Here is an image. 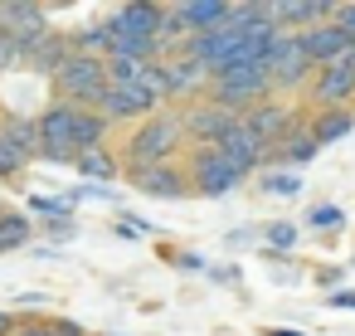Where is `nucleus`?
I'll return each mask as SVG.
<instances>
[{"instance_id":"7ed1b4c3","label":"nucleus","mask_w":355,"mask_h":336,"mask_svg":"<svg viewBox=\"0 0 355 336\" xmlns=\"http://www.w3.org/2000/svg\"><path fill=\"white\" fill-rule=\"evenodd\" d=\"M107 88V64L103 59H88V54H69L59 69H54V93L59 103L69 108H93Z\"/></svg>"},{"instance_id":"6e6552de","label":"nucleus","mask_w":355,"mask_h":336,"mask_svg":"<svg viewBox=\"0 0 355 336\" xmlns=\"http://www.w3.org/2000/svg\"><path fill=\"white\" fill-rule=\"evenodd\" d=\"M0 35H6L20 54L35 49V44L49 35V15H44V6H30V0H10V6H0Z\"/></svg>"},{"instance_id":"b1692460","label":"nucleus","mask_w":355,"mask_h":336,"mask_svg":"<svg viewBox=\"0 0 355 336\" xmlns=\"http://www.w3.org/2000/svg\"><path fill=\"white\" fill-rule=\"evenodd\" d=\"M15 336H83V326H73V321H30V326H15Z\"/></svg>"},{"instance_id":"9b49d317","label":"nucleus","mask_w":355,"mask_h":336,"mask_svg":"<svg viewBox=\"0 0 355 336\" xmlns=\"http://www.w3.org/2000/svg\"><path fill=\"white\" fill-rule=\"evenodd\" d=\"M93 112H98L107 127H117V122H146V117H151V112H161V108H156L141 88H112V83H107V88H103V98L93 103Z\"/></svg>"},{"instance_id":"393cba45","label":"nucleus","mask_w":355,"mask_h":336,"mask_svg":"<svg viewBox=\"0 0 355 336\" xmlns=\"http://www.w3.org/2000/svg\"><path fill=\"white\" fill-rule=\"evenodd\" d=\"M340 219H345L340 205H311V215H306V224H311V229H326V234H336Z\"/></svg>"},{"instance_id":"aec40b11","label":"nucleus","mask_w":355,"mask_h":336,"mask_svg":"<svg viewBox=\"0 0 355 336\" xmlns=\"http://www.w3.org/2000/svg\"><path fill=\"white\" fill-rule=\"evenodd\" d=\"M93 146H107V122L93 108H78V117H73V156L93 151Z\"/></svg>"},{"instance_id":"f257e3e1","label":"nucleus","mask_w":355,"mask_h":336,"mask_svg":"<svg viewBox=\"0 0 355 336\" xmlns=\"http://www.w3.org/2000/svg\"><path fill=\"white\" fill-rule=\"evenodd\" d=\"M180 146H185V137H180V117H175V112H151L146 122H137V127H132V137H127V146H122V156H117V161H122L127 171L171 166Z\"/></svg>"},{"instance_id":"4be33fe9","label":"nucleus","mask_w":355,"mask_h":336,"mask_svg":"<svg viewBox=\"0 0 355 336\" xmlns=\"http://www.w3.org/2000/svg\"><path fill=\"white\" fill-rule=\"evenodd\" d=\"M0 137H6L20 156H40V137H35V122H25V117H6V122H0Z\"/></svg>"},{"instance_id":"39448f33","label":"nucleus","mask_w":355,"mask_h":336,"mask_svg":"<svg viewBox=\"0 0 355 336\" xmlns=\"http://www.w3.org/2000/svg\"><path fill=\"white\" fill-rule=\"evenodd\" d=\"M263 69H268V78H272V93L277 88H287V93H302L306 83H311V64H306V54H302V44H297V35H272V44H268V54H263Z\"/></svg>"},{"instance_id":"c85d7f7f","label":"nucleus","mask_w":355,"mask_h":336,"mask_svg":"<svg viewBox=\"0 0 355 336\" xmlns=\"http://www.w3.org/2000/svg\"><path fill=\"white\" fill-rule=\"evenodd\" d=\"M268 244H272V249H292V244H297V229H292V224H272V229H268Z\"/></svg>"},{"instance_id":"dca6fc26","label":"nucleus","mask_w":355,"mask_h":336,"mask_svg":"<svg viewBox=\"0 0 355 336\" xmlns=\"http://www.w3.org/2000/svg\"><path fill=\"white\" fill-rule=\"evenodd\" d=\"M132 185L141 190V195H156V200H180V195H190V180H185V171L171 161V166H146V171H132Z\"/></svg>"},{"instance_id":"412c9836","label":"nucleus","mask_w":355,"mask_h":336,"mask_svg":"<svg viewBox=\"0 0 355 336\" xmlns=\"http://www.w3.org/2000/svg\"><path fill=\"white\" fill-rule=\"evenodd\" d=\"M73 171L88 176V180H117L122 161H117L107 146H93V151H78V156H73Z\"/></svg>"},{"instance_id":"2f4dec72","label":"nucleus","mask_w":355,"mask_h":336,"mask_svg":"<svg viewBox=\"0 0 355 336\" xmlns=\"http://www.w3.org/2000/svg\"><path fill=\"white\" fill-rule=\"evenodd\" d=\"M331 302H336V307H355V292H336Z\"/></svg>"},{"instance_id":"ddd939ff","label":"nucleus","mask_w":355,"mask_h":336,"mask_svg":"<svg viewBox=\"0 0 355 336\" xmlns=\"http://www.w3.org/2000/svg\"><path fill=\"white\" fill-rule=\"evenodd\" d=\"M239 122H243V127H248L263 146H277L292 127H302V122H297V112H292L287 103H272V98H268V103H258V108H248Z\"/></svg>"},{"instance_id":"bb28decb","label":"nucleus","mask_w":355,"mask_h":336,"mask_svg":"<svg viewBox=\"0 0 355 336\" xmlns=\"http://www.w3.org/2000/svg\"><path fill=\"white\" fill-rule=\"evenodd\" d=\"M263 190H268V195H297L302 180H297L292 171H268V176H263Z\"/></svg>"},{"instance_id":"f8f14e48","label":"nucleus","mask_w":355,"mask_h":336,"mask_svg":"<svg viewBox=\"0 0 355 336\" xmlns=\"http://www.w3.org/2000/svg\"><path fill=\"white\" fill-rule=\"evenodd\" d=\"M161 15H166V6H146V0H137V6L112 10L103 25H107V35H112V40H156Z\"/></svg>"},{"instance_id":"cd10ccee","label":"nucleus","mask_w":355,"mask_h":336,"mask_svg":"<svg viewBox=\"0 0 355 336\" xmlns=\"http://www.w3.org/2000/svg\"><path fill=\"white\" fill-rule=\"evenodd\" d=\"M331 25H336L345 40H355V0H350V6H331Z\"/></svg>"},{"instance_id":"20e7f679","label":"nucleus","mask_w":355,"mask_h":336,"mask_svg":"<svg viewBox=\"0 0 355 336\" xmlns=\"http://www.w3.org/2000/svg\"><path fill=\"white\" fill-rule=\"evenodd\" d=\"M302 93H306V103H316V112H331V108L355 103V44H350L336 64L316 69V74H311V83H306Z\"/></svg>"},{"instance_id":"4468645a","label":"nucleus","mask_w":355,"mask_h":336,"mask_svg":"<svg viewBox=\"0 0 355 336\" xmlns=\"http://www.w3.org/2000/svg\"><path fill=\"white\" fill-rule=\"evenodd\" d=\"M229 0H185V6H171V20H175V30L185 35V40H195V35H209V30H219L224 20H229Z\"/></svg>"},{"instance_id":"6ab92c4d","label":"nucleus","mask_w":355,"mask_h":336,"mask_svg":"<svg viewBox=\"0 0 355 336\" xmlns=\"http://www.w3.org/2000/svg\"><path fill=\"white\" fill-rule=\"evenodd\" d=\"M69 54H73V44H69V35H59V30H49V35H44L35 49H25V59H30L35 69H49V74H54V69H59Z\"/></svg>"},{"instance_id":"2eb2a0df","label":"nucleus","mask_w":355,"mask_h":336,"mask_svg":"<svg viewBox=\"0 0 355 336\" xmlns=\"http://www.w3.org/2000/svg\"><path fill=\"white\" fill-rule=\"evenodd\" d=\"M297 44H302V54H306V64H311V69H326V64H336V59H340L355 40H345V35L326 20V25L302 30V35H297Z\"/></svg>"},{"instance_id":"f3484780","label":"nucleus","mask_w":355,"mask_h":336,"mask_svg":"<svg viewBox=\"0 0 355 336\" xmlns=\"http://www.w3.org/2000/svg\"><path fill=\"white\" fill-rule=\"evenodd\" d=\"M306 132L316 137V146H326V142H340L345 132H355V112H350V108H331V112H316Z\"/></svg>"},{"instance_id":"5701e85b","label":"nucleus","mask_w":355,"mask_h":336,"mask_svg":"<svg viewBox=\"0 0 355 336\" xmlns=\"http://www.w3.org/2000/svg\"><path fill=\"white\" fill-rule=\"evenodd\" d=\"M30 234H35V224H30L25 215H15V210H0V253H10V249L30 244Z\"/></svg>"},{"instance_id":"c756f323","label":"nucleus","mask_w":355,"mask_h":336,"mask_svg":"<svg viewBox=\"0 0 355 336\" xmlns=\"http://www.w3.org/2000/svg\"><path fill=\"white\" fill-rule=\"evenodd\" d=\"M20 59H25V54H20V49H15V44H10L6 35H0V74H6L10 64H20Z\"/></svg>"},{"instance_id":"423d86ee","label":"nucleus","mask_w":355,"mask_h":336,"mask_svg":"<svg viewBox=\"0 0 355 336\" xmlns=\"http://www.w3.org/2000/svg\"><path fill=\"white\" fill-rule=\"evenodd\" d=\"M180 171H185L190 190H195V195H209V200H214V195L239 190V180H243V176H239V171L214 151V146H190V161H185Z\"/></svg>"},{"instance_id":"0eeeda50","label":"nucleus","mask_w":355,"mask_h":336,"mask_svg":"<svg viewBox=\"0 0 355 336\" xmlns=\"http://www.w3.org/2000/svg\"><path fill=\"white\" fill-rule=\"evenodd\" d=\"M175 117H180V137H185L190 146H214V142H219V137L239 122L234 112H224V108H219V103H209V98L185 103Z\"/></svg>"},{"instance_id":"7c9ffc66","label":"nucleus","mask_w":355,"mask_h":336,"mask_svg":"<svg viewBox=\"0 0 355 336\" xmlns=\"http://www.w3.org/2000/svg\"><path fill=\"white\" fill-rule=\"evenodd\" d=\"M0 336H15V317L10 312H0Z\"/></svg>"},{"instance_id":"a878e982","label":"nucleus","mask_w":355,"mask_h":336,"mask_svg":"<svg viewBox=\"0 0 355 336\" xmlns=\"http://www.w3.org/2000/svg\"><path fill=\"white\" fill-rule=\"evenodd\" d=\"M25 166H30V156H20V151H15V146H10L6 137H0V180H10V176H20Z\"/></svg>"},{"instance_id":"f03ea898","label":"nucleus","mask_w":355,"mask_h":336,"mask_svg":"<svg viewBox=\"0 0 355 336\" xmlns=\"http://www.w3.org/2000/svg\"><path fill=\"white\" fill-rule=\"evenodd\" d=\"M205 98H209V103H219L224 112L243 117L248 108H258V103H268V98H272V78H268V69H263V64H239V69L214 74Z\"/></svg>"},{"instance_id":"473e14b6","label":"nucleus","mask_w":355,"mask_h":336,"mask_svg":"<svg viewBox=\"0 0 355 336\" xmlns=\"http://www.w3.org/2000/svg\"><path fill=\"white\" fill-rule=\"evenodd\" d=\"M263 336H302V331H287V326H272V331H263Z\"/></svg>"},{"instance_id":"a211bd4d","label":"nucleus","mask_w":355,"mask_h":336,"mask_svg":"<svg viewBox=\"0 0 355 336\" xmlns=\"http://www.w3.org/2000/svg\"><path fill=\"white\" fill-rule=\"evenodd\" d=\"M321 146H316V137L306 132V127H292L277 146H272V161H287V166H306L311 156H316Z\"/></svg>"},{"instance_id":"9d476101","label":"nucleus","mask_w":355,"mask_h":336,"mask_svg":"<svg viewBox=\"0 0 355 336\" xmlns=\"http://www.w3.org/2000/svg\"><path fill=\"white\" fill-rule=\"evenodd\" d=\"M214 151H219V156H224V161L243 176V180H248V171H263V166L272 161V146H263V142H258L243 122H234V127L214 142Z\"/></svg>"},{"instance_id":"1a4fd4ad","label":"nucleus","mask_w":355,"mask_h":336,"mask_svg":"<svg viewBox=\"0 0 355 336\" xmlns=\"http://www.w3.org/2000/svg\"><path fill=\"white\" fill-rule=\"evenodd\" d=\"M161 78H166V103H200L205 93H209V74L195 64V59H185L180 49L171 54V59H161Z\"/></svg>"}]
</instances>
